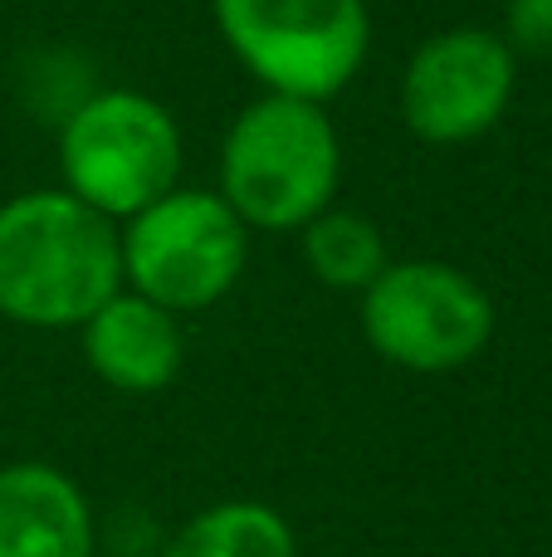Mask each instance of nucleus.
Segmentation results:
<instances>
[{"label": "nucleus", "instance_id": "obj_8", "mask_svg": "<svg viewBox=\"0 0 552 557\" xmlns=\"http://www.w3.org/2000/svg\"><path fill=\"white\" fill-rule=\"evenodd\" d=\"M78 333H84V357L93 376L127 396L172 386L186 362V337L176 313L133 288H117Z\"/></svg>", "mask_w": 552, "mask_h": 557}, {"label": "nucleus", "instance_id": "obj_5", "mask_svg": "<svg viewBox=\"0 0 552 557\" xmlns=\"http://www.w3.org/2000/svg\"><path fill=\"white\" fill-rule=\"evenodd\" d=\"M123 284L162 304L166 313L211 308L240 284L250 231L221 201V191H166L117 231Z\"/></svg>", "mask_w": 552, "mask_h": 557}, {"label": "nucleus", "instance_id": "obj_7", "mask_svg": "<svg viewBox=\"0 0 552 557\" xmlns=\"http://www.w3.org/2000/svg\"><path fill=\"white\" fill-rule=\"evenodd\" d=\"M514 98V49L494 29H446L411 54L401 74V117L430 147L485 137Z\"/></svg>", "mask_w": 552, "mask_h": 557}, {"label": "nucleus", "instance_id": "obj_12", "mask_svg": "<svg viewBox=\"0 0 552 557\" xmlns=\"http://www.w3.org/2000/svg\"><path fill=\"white\" fill-rule=\"evenodd\" d=\"M504 45L538 54V59H552V0H509Z\"/></svg>", "mask_w": 552, "mask_h": 557}, {"label": "nucleus", "instance_id": "obj_1", "mask_svg": "<svg viewBox=\"0 0 552 557\" xmlns=\"http://www.w3.org/2000/svg\"><path fill=\"white\" fill-rule=\"evenodd\" d=\"M123 288V240L68 191H20L0 206V318L84 327Z\"/></svg>", "mask_w": 552, "mask_h": 557}, {"label": "nucleus", "instance_id": "obj_11", "mask_svg": "<svg viewBox=\"0 0 552 557\" xmlns=\"http://www.w3.org/2000/svg\"><path fill=\"white\" fill-rule=\"evenodd\" d=\"M299 235H303V264L328 288L362 294V288L377 284V274L391 264L377 221H367V215H357V211H333L328 206V211L303 225Z\"/></svg>", "mask_w": 552, "mask_h": 557}, {"label": "nucleus", "instance_id": "obj_3", "mask_svg": "<svg viewBox=\"0 0 552 557\" xmlns=\"http://www.w3.org/2000/svg\"><path fill=\"white\" fill-rule=\"evenodd\" d=\"M211 10L264 94L328 103L367 64V0H211Z\"/></svg>", "mask_w": 552, "mask_h": 557}, {"label": "nucleus", "instance_id": "obj_4", "mask_svg": "<svg viewBox=\"0 0 552 557\" xmlns=\"http://www.w3.org/2000/svg\"><path fill=\"white\" fill-rule=\"evenodd\" d=\"M64 191L108 221H133L181 176V127L156 98L133 88L93 94L59 133Z\"/></svg>", "mask_w": 552, "mask_h": 557}, {"label": "nucleus", "instance_id": "obj_9", "mask_svg": "<svg viewBox=\"0 0 552 557\" xmlns=\"http://www.w3.org/2000/svg\"><path fill=\"white\" fill-rule=\"evenodd\" d=\"M0 557H93V509L64 470L39 460L0 470Z\"/></svg>", "mask_w": 552, "mask_h": 557}, {"label": "nucleus", "instance_id": "obj_6", "mask_svg": "<svg viewBox=\"0 0 552 557\" xmlns=\"http://www.w3.org/2000/svg\"><path fill=\"white\" fill-rule=\"evenodd\" d=\"M362 333L381 362L416 376L469 367L494 337V304L465 270L401 260L362 288Z\"/></svg>", "mask_w": 552, "mask_h": 557}, {"label": "nucleus", "instance_id": "obj_10", "mask_svg": "<svg viewBox=\"0 0 552 557\" xmlns=\"http://www.w3.org/2000/svg\"><path fill=\"white\" fill-rule=\"evenodd\" d=\"M162 557H299V539L279 509L254 499H230L191 513L166 539Z\"/></svg>", "mask_w": 552, "mask_h": 557}, {"label": "nucleus", "instance_id": "obj_2", "mask_svg": "<svg viewBox=\"0 0 552 557\" xmlns=\"http://www.w3.org/2000/svg\"><path fill=\"white\" fill-rule=\"evenodd\" d=\"M342 143L323 103L264 94L221 143V201L244 231H303L333 206Z\"/></svg>", "mask_w": 552, "mask_h": 557}]
</instances>
